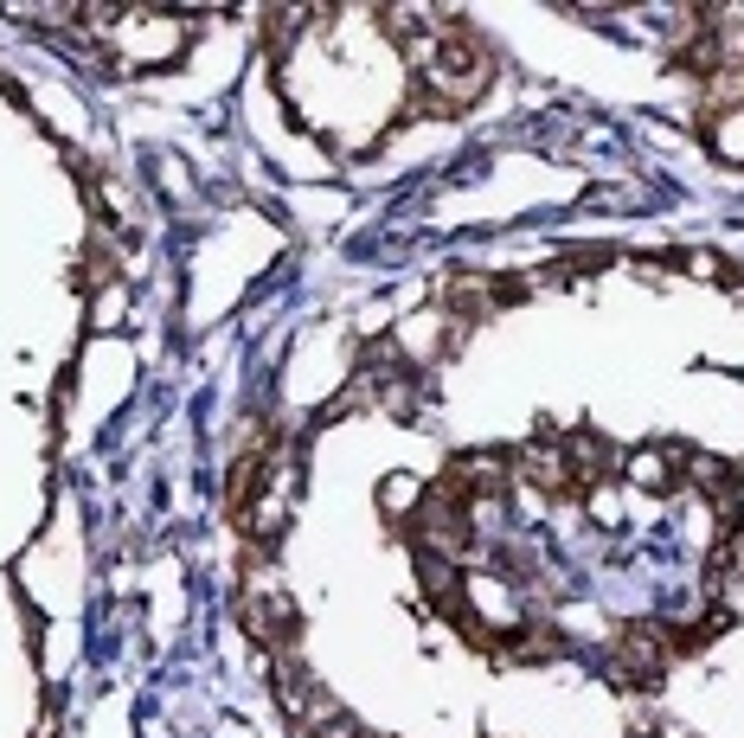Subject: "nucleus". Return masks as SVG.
Listing matches in <instances>:
<instances>
[{
	"label": "nucleus",
	"instance_id": "obj_1",
	"mask_svg": "<svg viewBox=\"0 0 744 738\" xmlns=\"http://www.w3.org/2000/svg\"><path fill=\"white\" fill-rule=\"evenodd\" d=\"M238 617H245V630L257 648H270V655H283V648H296L302 636V610L290 604V590L283 585H263V590H245V604H238Z\"/></svg>",
	"mask_w": 744,
	"mask_h": 738
},
{
	"label": "nucleus",
	"instance_id": "obj_2",
	"mask_svg": "<svg viewBox=\"0 0 744 738\" xmlns=\"http://www.w3.org/2000/svg\"><path fill=\"white\" fill-rule=\"evenodd\" d=\"M681 456V443H661V449H636V456H623V469L636 476V489H648V494H668L674 489V462Z\"/></svg>",
	"mask_w": 744,
	"mask_h": 738
},
{
	"label": "nucleus",
	"instance_id": "obj_3",
	"mask_svg": "<svg viewBox=\"0 0 744 738\" xmlns=\"http://www.w3.org/2000/svg\"><path fill=\"white\" fill-rule=\"evenodd\" d=\"M706 142H712L719 161H744V109H725V116L706 129Z\"/></svg>",
	"mask_w": 744,
	"mask_h": 738
},
{
	"label": "nucleus",
	"instance_id": "obj_4",
	"mask_svg": "<svg viewBox=\"0 0 744 738\" xmlns=\"http://www.w3.org/2000/svg\"><path fill=\"white\" fill-rule=\"evenodd\" d=\"M379 507H386L392 520H404L411 507H424V482H417V476H386V489H379Z\"/></svg>",
	"mask_w": 744,
	"mask_h": 738
},
{
	"label": "nucleus",
	"instance_id": "obj_5",
	"mask_svg": "<svg viewBox=\"0 0 744 738\" xmlns=\"http://www.w3.org/2000/svg\"><path fill=\"white\" fill-rule=\"evenodd\" d=\"M308 20V13H290V7H276V13H263V26H257V39H263V51H276L283 58V46L296 39V26Z\"/></svg>",
	"mask_w": 744,
	"mask_h": 738
},
{
	"label": "nucleus",
	"instance_id": "obj_6",
	"mask_svg": "<svg viewBox=\"0 0 744 738\" xmlns=\"http://www.w3.org/2000/svg\"><path fill=\"white\" fill-rule=\"evenodd\" d=\"M109 283H116V257H109V250H91V257H84V263H78V290L84 295H97V290H109Z\"/></svg>",
	"mask_w": 744,
	"mask_h": 738
},
{
	"label": "nucleus",
	"instance_id": "obj_7",
	"mask_svg": "<svg viewBox=\"0 0 744 738\" xmlns=\"http://www.w3.org/2000/svg\"><path fill=\"white\" fill-rule=\"evenodd\" d=\"M591 520H603V527H616V520H623V501H616V489H610V482H597V494H591Z\"/></svg>",
	"mask_w": 744,
	"mask_h": 738
}]
</instances>
